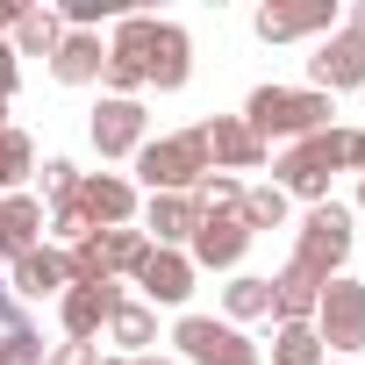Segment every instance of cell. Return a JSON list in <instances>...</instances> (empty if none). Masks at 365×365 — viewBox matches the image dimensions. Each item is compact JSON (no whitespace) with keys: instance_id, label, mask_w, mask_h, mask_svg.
Returning a JSON list of instances; mask_svg holds the SVG:
<instances>
[{"instance_id":"obj_1","label":"cell","mask_w":365,"mask_h":365,"mask_svg":"<svg viewBox=\"0 0 365 365\" xmlns=\"http://www.w3.org/2000/svg\"><path fill=\"white\" fill-rule=\"evenodd\" d=\"M272 172H279L272 187H279L287 201H308V208H322L336 172H365V129H315V136L287 143V150L272 158Z\"/></svg>"},{"instance_id":"obj_2","label":"cell","mask_w":365,"mask_h":365,"mask_svg":"<svg viewBox=\"0 0 365 365\" xmlns=\"http://www.w3.org/2000/svg\"><path fill=\"white\" fill-rule=\"evenodd\" d=\"M244 122H251L258 143H301V136L329 129V93H315V86H251Z\"/></svg>"},{"instance_id":"obj_3","label":"cell","mask_w":365,"mask_h":365,"mask_svg":"<svg viewBox=\"0 0 365 365\" xmlns=\"http://www.w3.org/2000/svg\"><path fill=\"white\" fill-rule=\"evenodd\" d=\"M344 258H351V208H344V201H322V208H308L287 265H294V272H308L315 287H329V279L344 272Z\"/></svg>"},{"instance_id":"obj_4","label":"cell","mask_w":365,"mask_h":365,"mask_svg":"<svg viewBox=\"0 0 365 365\" xmlns=\"http://www.w3.org/2000/svg\"><path fill=\"white\" fill-rule=\"evenodd\" d=\"M129 165H136V179H143L150 194H194V187H201V172H215V165H208V150H201V129L150 136Z\"/></svg>"},{"instance_id":"obj_5","label":"cell","mask_w":365,"mask_h":365,"mask_svg":"<svg viewBox=\"0 0 365 365\" xmlns=\"http://www.w3.org/2000/svg\"><path fill=\"white\" fill-rule=\"evenodd\" d=\"M172 344H179L187 365H258V351H265L237 322H215V315H179L172 322Z\"/></svg>"},{"instance_id":"obj_6","label":"cell","mask_w":365,"mask_h":365,"mask_svg":"<svg viewBox=\"0 0 365 365\" xmlns=\"http://www.w3.org/2000/svg\"><path fill=\"white\" fill-rule=\"evenodd\" d=\"M315 336H322V351H336V358L365 351V279L336 272V279L322 287V301H315Z\"/></svg>"},{"instance_id":"obj_7","label":"cell","mask_w":365,"mask_h":365,"mask_svg":"<svg viewBox=\"0 0 365 365\" xmlns=\"http://www.w3.org/2000/svg\"><path fill=\"white\" fill-rule=\"evenodd\" d=\"M344 22V8L336 0H272V8H258L251 15V29H258V43H301V36H329Z\"/></svg>"},{"instance_id":"obj_8","label":"cell","mask_w":365,"mask_h":365,"mask_svg":"<svg viewBox=\"0 0 365 365\" xmlns=\"http://www.w3.org/2000/svg\"><path fill=\"white\" fill-rule=\"evenodd\" d=\"M86 136H93L101 158H136V150L150 143V108H143V101H115V93H101Z\"/></svg>"},{"instance_id":"obj_9","label":"cell","mask_w":365,"mask_h":365,"mask_svg":"<svg viewBox=\"0 0 365 365\" xmlns=\"http://www.w3.org/2000/svg\"><path fill=\"white\" fill-rule=\"evenodd\" d=\"M72 201L86 208L93 230H136V215H143L136 179H122V172H79V194Z\"/></svg>"},{"instance_id":"obj_10","label":"cell","mask_w":365,"mask_h":365,"mask_svg":"<svg viewBox=\"0 0 365 365\" xmlns=\"http://www.w3.org/2000/svg\"><path fill=\"white\" fill-rule=\"evenodd\" d=\"M308 86H315V93H329V101L365 86V43H358V36H344V22L315 43V58H308Z\"/></svg>"},{"instance_id":"obj_11","label":"cell","mask_w":365,"mask_h":365,"mask_svg":"<svg viewBox=\"0 0 365 365\" xmlns=\"http://www.w3.org/2000/svg\"><path fill=\"white\" fill-rule=\"evenodd\" d=\"M201 150H208L215 172H258V165L272 158V143H258L244 115H208V122H201Z\"/></svg>"},{"instance_id":"obj_12","label":"cell","mask_w":365,"mask_h":365,"mask_svg":"<svg viewBox=\"0 0 365 365\" xmlns=\"http://www.w3.org/2000/svg\"><path fill=\"white\" fill-rule=\"evenodd\" d=\"M194 79V36L179 29V22H158L150 15V51H143V86L158 93H179Z\"/></svg>"},{"instance_id":"obj_13","label":"cell","mask_w":365,"mask_h":365,"mask_svg":"<svg viewBox=\"0 0 365 365\" xmlns=\"http://www.w3.org/2000/svg\"><path fill=\"white\" fill-rule=\"evenodd\" d=\"M244 251H251L244 215H201V230H194V244H187L194 272H237V265H244Z\"/></svg>"},{"instance_id":"obj_14","label":"cell","mask_w":365,"mask_h":365,"mask_svg":"<svg viewBox=\"0 0 365 365\" xmlns=\"http://www.w3.org/2000/svg\"><path fill=\"white\" fill-rule=\"evenodd\" d=\"M115 308H122V287L115 279L108 287H65L58 294V322H65L72 344H101V329L115 322Z\"/></svg>"},{"instance_id":"obj_15","label":"cell","mask_w":365,"mask_h":365,"mask_svg":"<svg viewBox=\"0 0 365 365\" xmlns=\"http://www.w3.org/2000/svg\"><path fill=\"white\" fill-rule=\"evenodd\" d=\"M194 258L187 251H143V265H136V287H143V308H179V301H187L194 294Z\"/></svg>"},{"instance_id":"obj_16","label":"cell","mask_w":365,"mask_h":365,"mask_svg":"<svg viewBox=\"0 0 365 365\" xmlns=\"http://www.w3.org/2000/svg\"><path fill=\"white\" fill-rule=\"evenodd\" d=\"M136 222H143V237H150L158 251H187L194 230H201V201H194V194H150Z\"/></svg>"},{"instance_id":"obj_17","label":"cell","mask_w":365,"mask_h":365,"mask_svg":"<svg viewBox=\"0 0 365 365\" xmlns=\"http://www.w3.org/2000/svg\"><path fill=\"white\" fill-rule=\"evenodd\" d=\"M72 279H65V251H51V244H36V251H22L15 265H8V294L15 301H58Z\"/></svg>"},{"instance_id":"obj_18","label":"cell","mask_w":365,"mask_h":365,"mask_svg":"<svg viewBox=\"0 0 365 365\" xmlns=\"http://www.w3.org/2000/svg\"><path fill=\"white\" fill-rule=\"evenodd\" d=\"M101 65H108V43H101L93 29H65L58 51H51V79H58V86H93Z\"/></svg>"},{"instance_id":"obj_19","label":"cell","mask_w":365,"mask_h":365,"mask_svg":"<svg viewBox=\"0 0 365 365\" xmlns=\"http://www.w3.org/2000/svg\"><path fill=\"white\" fill-rule=\"evenodd\" d=\"M43 215H51V208H43L36 194H0V258H8V265L43 244Z\"/></svg>"},{"instance_id":"obj_20","label":"cell","mask_w":365,"mask_h":365,"mask_svg":"<svg viewBox=\"0 0 365 365\" xmlns=\"http://www.w3.org/2000/svg\"><path fill=\"white\" fill-rule=\"evenodd\" d=\"M222 322H272V279H258V272H237L230 287H222Z\"/></svg>"},{"instance_id":"obj_21","label":"cell","mask_w":365,"mask_h":365,"mask_svg":"<svg viewBox=\"0 0 365 365\" xmlns=\"http://www.w3.org/2000/svg\"><path fill=\"white\" fill-rule=\"evenodd\" d=\"M58 36H65V22H58V8L43 0V8H22V22H15L8 51H15V58H51V51H58Z\"/></svg>"},{"instance_id":"obj_22","label":"cell","mask_w":365,"mask_h":365,"mask_svg":"<svg viewBox=\"0 0 365 365\" xmlns=\"http://www.w3.org/2000/svg\"><path fill=\"white\" fill-rule=\"evenodd\" d=\"M315 301H322V287L308 279V272H272V322H315Z\"/></svg>"},{"instance_id":"obj_23","label":"cell","mask_w":365,"mask_h":365,"mask_svg":"<svg viewBox=\"0 0 365 365\" xmlns=\"http://www.w3.org/2000/svg\"><path fill=\"white\" fill-rule=\"evenodd\" d=\"M29 172H36V143L29 129H0V194H29Z\"/></svg>"},{"instance_id":"obj_24","label":"cell","mask_w":365,"mask_h":365,"mask_svg":"<svg viewBox=\"0 0 365 365\" xmlns=\"http://www.w3.org/2000/svg\"><path fill=\"white\" fill-rule=\"evenodd\" d=\"M108 336L122 344V358H150V344H158V315H150L143 301H122L115 322H108Z\"/></svg>"},{"instance_id":"obj_25","label":"cell","mask_w":365,"mask_h":365,"mask_svg":"<svg viewBox=\"0 0 365 365\" xmlns=\"http://www.w3.org/2000/svg\"><path fill=\"white\" fill-rule=\"evenodd\" d=\"M272 365H329L315 322H272Z\"/></svg>"},{"instance_id":"obj_26","label":"cell","mask_w":365,"mask_h":365,"mask_svg":"<svg viewBox=\"0 0 365 365\" xmlns=\"http://www.w3.org/2000/svg\"><path fill=\"white\" fill-rule=\"evenodd\" d=\"M93 244H101L108 279H115V272H129V279H136V265H143V251H150V237H143V230H101Z\"/></svg>"},{"instance_id":"obj_27","label":"cell","mask_w":365,"mask_h":365,"mask_svg":"<svg viewBox=\"0 0 365 365\" xmlns=\"http://www.w3.org/2000/svg\"><path fill=\"white\" fill-rule=\"evenodd\" d=\"M237 215H244L251 237H258V230H287V194H279V187H244V208H237Z\"/></svg>"},{"instance_id":"obj_28","label":"cell","mask_w":365,"mask_h":365,"mask_svg":"<svg viewBox=\"0 0 365 365\" xmlns=\"http://www.w3.org/2000/svg\"><path fill=\"white\" fill-rule=\"evenodd\" d=\"M122 15H129L122 0H65V8H58L65 29H93V36H101V22H122Z\"/></svg>"},{"instance_id":"obj_29","label":"cell","mask_w":365,"mask_h":365,"mask_svg":"<svg viewBox=\"0 0 365 365\" xmlns=\"http://www.w3.org/2000/svg\"><path fill=\"white\" fill-rule=\"evenodd\" d=\"M36 172H43V194H36L43 208H65V201L79 194V165H72V158H43Z\"/></svg>"},{"instance_id":"obj_30","label":"cell","mask_w":365,"mask_h":365,"mask_svg":"<svg viewBox=\"0 0 365 365\" xmlns=\"http://www.w3.org/2000/svg\"><path fill=\"white\" fill-rule=\"evenodd\" d=\"M43 230H51V237H58L65 251H72V244H86V237H101V230L86 222V208H79V201H65V208H51V215H43Z\"/></svg>"},{"instance_id":"obj_31","label":"cell","mask_w":365,"mask_h":365,"mask_svg":"<svg viewBox=\"0 0 365 365\" xmlns=\"http://www.w3.org/2000/svg\"><path fill=\"white\" fill-rule=\"evenodd\" d=\"M0 365H43V336L22 322V329H8L0 336Z\"/></svg>"},{"instance_id":"obj_32","label":"cell","mask_w":365,"mask_h":365,"mask_svg":"<svg viewBox=\"0 0 365 365\" xmlns=\"http://www.w3.org/2000/svg\"><path fill=\"white\" fill-rule=\"evenodd\" d=\"M43 365H101V344H72V336H65V344L43 351Z\"/></svg>"},{"instance_id":"obj_33","label":"cell","mask_w":365,"mask_h":365,"mask_svg":"<svg viewBox=\"0 0 365 365\" xmlns=\"http://www.w3.org/2000/svg\"><path fill=\"white\" fill-rule=\"evenodd\" d=\"M344 36H358V43H365V0H351V8H344Z\"/></svg>"},{"instance_id":"obj_34","label":"cell","mask_w":365,"mask_h":365,"mask_svg":"<svg viewBox=\"0 0 365 365\" xmlns=\"http://www.w3.org/2000/svg\"><path fill=\"white\" fill-rule=\"evenodd\" d=\"M358 215H365V179H358Z\"/></svg>"},{"instance_id":"obj_35","label":"cell","mask_w":365,"mask_h":365,"mask_svg":"<svg viewBox=\"0 0 365 365\" xmlns=\"http://www.w3.org/2000/svg\"><path fill=\"white\" fill-rule=\"evenodd\" d=\"M136 365H172V358H136Z\"/></svg>"},{"instance_id":"obj_36","label":"cell","mask_w":365,"mask_h":365,"mask_svg":"<svg viewBox=\"0 0 365 365\" xmlns=\"http://www.w3.org/2000/svg\"><path fill=\"white\" fill-rule=\"evenodd\" d=\"M101 365H136V358H101Z\"/></svg>"}]
</instances>
